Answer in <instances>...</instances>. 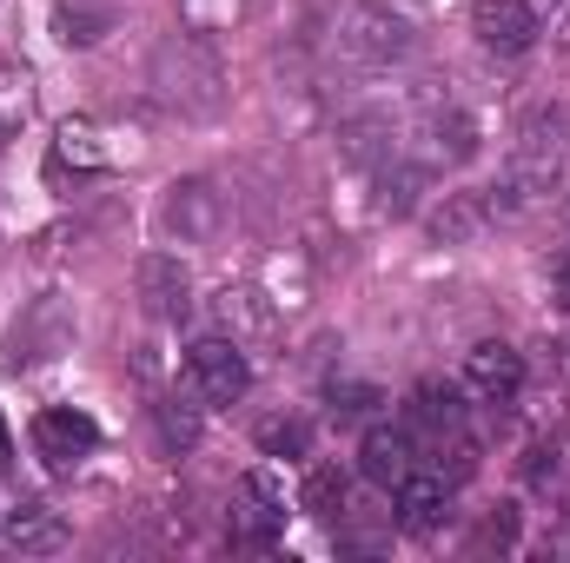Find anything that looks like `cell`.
<instances>
[{
    "mask_svg": "<svg viewBox=\"0 0 570 563\" xmlns=\"http://www.w3.org/2000/svg\"><path fill=\"white\" fill-rule=\"evenodd\" d=\"M564 166H570V113L564 107L524 113V127H518V140H511V159H504V179L484 186V192H491V213H524V206H538L544 192H558Z\"/></svg>",
    "mask_w": 570,
    "mask_h": 563,
    "instance_id": "6da1fadb",
    "label": "cell"
},
{
    "mask_svg": "<svg viewBox=\"0 0 570 563\" xmlns=\"http://www.w3.org/2000/svg\"><path fill=\"white\" fill-rule=\"evenodd\" d=\"M146 87H153V100H159L166 113H179V120H213V113L226 107V60L213 53L206 33L186 27V33H166V40L153 47Z\"/></svg>",
    "mask_w": 570,
    "mask_h": 563,
    "instance_id": "7a4b0ae2",
    "label": "cell"
},
{
    "mask_svg": "<svg viewBox=\"0 0 570 563\" xmlns=\"http://www.w3.org/2000/svg\"><path fill=\"white\" fill-rule=\"evenodd\" d=\"M332 33H338V53H345L352 67H399V60L419 47V13L399 7V0H365V7H352Z\"/></svg>",
    "mask_w": 570,
    "mask_h": 563,
    "instance_id": "3957f363",
    "label": "cell"
},
{
    "mask_svg": "<svg viewBox=\"0 0 570 563\" xmlns=\"http://www.w3.org/2000/svg\"><path fill=\"white\" fill-rule=\"evenodd\" d=\"M226 219H233V206L206 172H186V179H173L159 192V233L173 246H213L226 233Z\"/></svg>",
    "mask_w": 570,
    "mask_h": 563,
    "instance_id": "277c9868",
    "label": "cell"
},
{
    "mask_svg": "<svg viewBox=\"0 0 570 563\" xmlns=\"http://www.w3.org/2000/svg\"><path fill=\"white\" fill-rule=\"evenodd\" d=\"M179 385L193 405H239L253 392V365H246L239 338H199V345H186Z\"/></svg>",
    "mask_w": 570,
    "mask_h": 563,
    "instance_id": "5b68a950",
    "label": "cell"
},
{
    "mask_svg": "<svg viewBox=\"0 0 570 563\" xmlns=\"http://www.w3.org/2000/svg\"><path fill=\"white\" fill-rule=\"evenodd\" d=\"M67 345H73V312H67L60 298H33V305L13 318L7 345H0V372H27V365H47V358H60Z\"/></svg>",
    "mask_w": 570,
    "mask_h": 563,
    "instance_id": "8992f818",
    "label": "cell"
},
{
    "mask_svg": "<svg viewBox=\"0 0 570 563\" xmlns=\"http://www.w3.org/2000/svg\"><path fill=\"white\" fill-rule=\"evenodd\" d=\"M458 392L478 398V405H518L524 392V352L504 345V338H484L464 352V372H458Z\"/></svg>",
    "mask_w": 570,
    "mask_h": 563,
    "instance_id": "52a82bcc",
    "label": "cell"
},
{
    "mask_svg": "<svg viewBox=\"0 0 570 563\" xmlns=\"http://www.w3.org/2000/svg\"><path fill=\"white\" fill-rule=\"evenodd\" d=\"M33 451L67 471V464H80V457L100 451V424L87 418V412H73V405H47V412L33 418Z\"/></svg>",
    "mask_w": 570,
    "mask_h": 563,
    "instance_id": "ba28073f",
    "label": "cell"
},
{
    "mask_svg": "<svg viewBox=\"0 0 570 563\" xmlns=\"http://www.w3.org/2000/svg\"><path fill=\"white\" fill-rule=\"evenodd\" d=\"M471 33H478V47H491V53H531V40H538L544 27H538V7H531V0H478V7H471Z\"/></svg>",
    "mask_w": 570,
    "mask_h": 563,
    "instance_id": "9c48e42d",
    "label": "cell"
},
{
    "mask_svg": "<svg viewBox=\"0 0 570 563\" xmlns=\"http://www.w3.org/2000/svg\"><path fill=\"white\" fill-rule=\"evenodd\" d=\"M134 285H140V305L159 318V325H179V318L193 312V273H186L173 253H146Z\"/></svg>",
    "mask_w": 570,
    "mask_h": 563,
    "instance_id": "30bf717a",
    "label": "cell"
},
{
    "mask_svg": "<svg viewBox=\"0 0 570 563\" xmlns=\"http://www.w3.org/2000/svg\"><path fill=\"white\" fill-rule=\"evenodd\" d=\"M358 464H365L372 484L399 491V484L419 471V431H412V424H372L365 444H358Z\"/></svg>",
    "mask_w": 570,
    "mask_h": 563,
    "instance_id": "8fae6325",
    "label": "cell"
},
{
    "mask_svg": "<svg viewBox=\"0 0 570 563\" xmlns=\"http://www.w3.org/2000/svg\"><path fill=\"white\" fill-rule=\"evenodd\" d=\"M213 312H219L226 338H239V345H266V338H279V305H273L259 285H226V292L213 298Z\"/></svg>",
    "mask_w": 570,
    "mask_h": 563,
    "instance_id": "7c38bea8",
    "label": "cell"
},
{
    "mask_svg": "<svg viewBox=\"0 0 570 563\" xmlns=\"http://www.w3.org/2000/svg\"><path fill=\"white\" fill-rule=\"evenodd\" d=\"M419 140H425V166H464L478 152V120L458 100H444L419 120Z\"/></svg>",
    "mask_w": 570,
    "mask_h": 563,
    "instance_id": "4fadbf2b",
    "label": "cell"
},
{
    "mask_svg": "<svg viewBox=\"0 0 570 563\" xmlns=\"http://www.w3.org/2000/svg\"><path fill=\"white\" fill-rule=\"evenodd\" d=\"M7 544H13L20 557H53V551H67V517H60L47 497H20V504L7 511Z\"/></svg>",
    "mask_w": 570,
    "mask_h": 563,
    "instance_id": "5bb4252c",
    "label": "cell"
},
{
    "mask_svg": "<svg viewBox=\"0 0 570 563\" xmlns=\"http://www.w3.org/2000/svg\"><path fill=\"white\" fill-rule=\"evenodd\" d=\"M399 531H412V537H431L438 524H444V511H451V477L444 471H412L405 484H399Z\"/></svg>",
    "mask_w": 570,
    "mask_h": 563,
    "instance_id": "9a60e30c",
    "label": "cell"
},
{
    "mask_svg": "<svg viewBox=\"0 0 570 563\" xmlns=\"http://www.w3.org/2000/svg\"><path fill=\"white\" fill-rule=\"evenodd\" d=\"M491 192H444L438 213H431V239L438 246H478L491 233Z\"/></svg>",
    "mask_w": 570,
    "mask_h": 563,
    "instance_id": "2e32d148",
    "label": "cell"
},
{
    "mask_svg": "<svg viewBox=\"0 0 570 563\" xmlns=\"http://www.w3.org/2000/svg\"><path fill=\"white\" fill-rule=\"evenodd\" d=\"M67 166H73L80 179L114 166V146H107V127H100V120H67V127L53 134V172H67Z\"/></svg>",
    "mask_w": 570,
    "mask_h": 563,
    "instance_id": "e0dca14e",
    "label": "cell"
},
{
    "mask_svg": "<svg viewBox=\"0 0 570 563\" xmlns=\"http://www.w3.org/2000/svg\"><path fill=\"white\" fill-rule=\"evenodd\" d=\"M120 27L114 0H53V40L60 47H100Z\"/></svg>",
    "mask_w": 570,
    "mask_h": 563,
    "instance_id": "ac0fdd59",
    "label": "cell"
},
{
    "mask_svg": "<svg viewBox=\"0 0 570 563\" xmlns=\"http://www.w3.org/2000/svg\"><path fill=\"white\" fill-rule=\"evenodd\" d=\"M259 279H266L259 292H266V298H273L279 312H305V305H312V259H305L298 246H285V253H273Z\"/></svg>",
    "mask_w": 570,
    "mask_h": 563,
    "instance_id": "d6986e66",
    "label": "cell"
},
{
    "mask_svg": "<svg viewBox=\"0 0 570 563\" xmlns=\"http://www.w3.org/2000/svg\"><path fill=\"white\" fill-rule=\"evenodd\" d=\"M405 424L444 444V437H458V431H464V405H458V392H451V385H419V392H412V405H405Z\"/></svg>",
    "mask_w": 570,
    "mask_h": 563,
    "instance_id": "ffe728a7",
    "label": "cell"
},
{
    "mask_svg": "<svg viewBox=\"0 0 570 563\" xmlns=\"http://www.w3.org/2000/svg\"><path fill=\"white\" fill-rule=\"evenodd\" d=\"M33 100H40V93H33V73L7 60V67H0V146H13L20 134H27Z\"/></svg>",
    "mask_w": 570,
    "mask_h": 563,
    "instance_id": "44dd1931",
    "label": "cell"
},
{
    "mask_svg": "<svg viewBox=\"0 0 570 563\" xmlns=\"http://www.w3.org/2000/svg\"><path fill=\"white\" fill-rule=\"evenodd\" d=\"M345 497H352V484H345L338 464H318L298 484V511H312V517H345Z\"/></svg>",
    "mask_w": 570,
    "mask_h": 563,
    "instance_id": "7402d4cb",
    "label": "cell"
},
{
    "mask_svg": "<svg viewBox=\"0 0 570 563\" xmlns=\"http://www.w3.org/2000/svg\"><path fill=\"white\" fill-rule=\"evenodd\" d=\"M153 424H159V444H166L173 457H186V451L199 444V405L166 398V405H153Z\"/></svg>",
    "mask_w": 570,
    "mask_h": 563,
    "instance_id": "603a6c76",
    "label": "cell"
},
{
    "mask_svg": "<svg viewBox=\"0 0 570 563\" xmlns=\"http://www.w3.org/2000/svg\"><path fill=\"white\" fill-rule=\"evenodd\" d=\"M246 20V0H179V27L193 33H226Z\"/></svg>",
    "mask_w": 570,
    "mask_h": 563,
    "instance_id": "cb8c5ba5",
    "label": "cell"
},
{
    "mask_svg": "<svg viewBox=\"0 0 570 563\" xmlns=\"http://www.w3.org/2000/svg\"><path fill=\"white\" fill-rule=\"evenodd\" d=\"M253 437H259V451H266V457H305V444H312V424L305 418H266L259 424V431H253Z\"/></svg>",
    "mask_w": 570,
    "mask_h": 563,
    "instance_id": "d4e9b609",
    "label": "cell"
},
{
    "mask_svg": "<svg viewBox=\"0 0 570 563\" xmlns=\"http://www.w3.org/2000/svg\"><path fill=\"white\" fill-rule=\"evenodd\" d=\"M511 544H518V511H511V504H504V511H491V517L464 537V551H471V557H484V551H511Z\"/></svg>",
    "mask_w": 570,
    "mask_h": 563,
    "instance_id": "484cf974",
    "label": "cell"
},
{
    "mask_svg": "<svg viewBox=\"0 0 570 563\" xmlns=\"http://www.w3.org/2000/svg\"><path fill=\"white\" fill-rule=\"evenodd\" d=\"M372 405H379L372 385H345V392L332 385V412H338V418H358V412H372Z\"/></svg>",
    "mask_w": 570,
    "mask_h": 563,
    "instance_id": "4316f807",
    "label": "cell"
},
{
    "mask_svg": "<svg viewBox=\"0 0 570 563\" xmlns=\"http://www.w3.org/2000/svg\"><path fill=\"white\" fill-rule=\"evenodd\" d=\"M0 471H13V437H7V418H0Z\"/></svg>",
    "mask_w": 570,
    "mask_h": 563,
    "instance_id": "83f0119b",
    "label": "cell"
},
{
    "mask_svg": "<svg viewBox=\"0 0 570 563\" xmlns=\"http://www.w3.org/2000/svg\"><path fill=\"white\" fill-rule=\"evenodd\" d=\"M558 352H564V365H570V332H564V345H558Z\"/></svg>",
    "mask_w": 570,
    "mask_h": 563,
    "instance_id": "f1b7e54d",
    "label": "cell"
}]
</instances>
